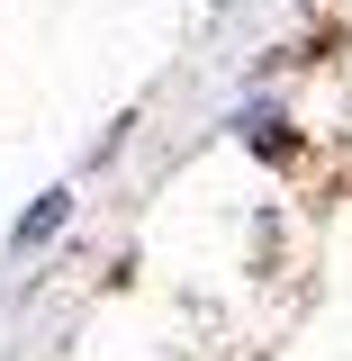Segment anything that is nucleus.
<instances>
[{"mask_svg": "<svg viewBox=\"0 0 352 361\" xmlns=\"http://www.w3.org/2000/svg\"><path fill=\"white\" fill-rule=\"evenodd\" d=\"M54 226H63V190H45L37 208H28V226H18V244H45Z\"/></svg>", "mask_w": 352, "mask_h": 361, "instance_id": "obj_1", "label": "nucleus"}]
</instances>
